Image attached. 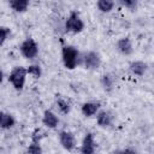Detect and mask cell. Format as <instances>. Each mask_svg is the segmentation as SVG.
Segmentation results:
<instances>
[{"mask_svg": "<svg viewBox=\"0 0 154 154\" xmlns=\"http://www.w3.org/2000/svg\"><path fill=\"white\" fill-rule=\"evenodd\" d=\"M61 57H63V63H64L65 67L69 70H73L79 61V53H78L77 48L73 46L63 47Z\"/></svg>", "mask_w": 154, "mask_h": 154, "instance_id": "1", "label": "cell"}, {"mask_svg": "<svg viewBox=\"0 0 154 154\" xmlns=\"http://www.w3.org/2000/svg\"><path fill=\"white\" fill-rule=\"evenodd\" d=\"M28 75V70L23 66H17L14 67L10 75H8V82L13 85L14 89L17 90H22L24 84H25V78Z\"/></svg>", "mask_w": 154, "mask_h": 154, "instance_id": "2", "label": "cell"}, {"mask_svg": "<svg viewBox=\"0 0 154 154\" xmlns=\"http://www.w3.org/2000/svg\"><path fill=\"white\" fill-rule=\"evenodd\" d=\"M84 29V23L81 19L78 12L72 11L65 20V30L72 34H78Z\"/></svg>", "mask_w": 154, "mask_h": 154, "instance_id": "3", "label": "cell"}, {"mask_svg": "<svg viewBox=\"0 0 154 154\" xmlns=\"http://www.w3.org/2000/svg\"><path fill=\"white\" fill-rule=\"evenodd\" d=\"M20 53L26 59H34V58H36V55L38 53L37 43L32 38H25L22 42V45H20Z\"/></svg>", "mask_w": 154, "mask_h": 154, "instance_id": "4", "label": "cell"}, {"mask_svg": "<svg viewBox=\"0 0 154 154\" xmlns=\"http://www.w3.org/2000/svg\"><path fill=\"white\" fill-rule=\"evenodd\" d=\"M82 61H83L84 67L88 69V70H96L101 65L100 54L95 51H89V52L84 53V55L82 58Z\"/></svg>", "mask_w": 154, "mask_h": 154, "instance_id": "5", "label": "cell"}, {"mask_svg": "<svg viewBox=\"0 0 154 154\" xmlns=\"http://www.w3.org/2000/svg\"><path fill=\"white\" fill-rule=\"evenodd\" d=\"M59 142L63 146V148H65L66 150H72L76 147L75 136L72 135V132L66 130H61L59 132Z\"/></svg>", "mask_w": 154, "mask_h": 154, "instance_id": "6", "label": "cell"}, {"mask_svg": "<svg viewBox=\"0 0 154 154\" xmlns=\"http://www.w3.org/2000/svg\"><path fill=\"white\" fill-rule=\"evenodd\" d=\"M95 147H96V144H95L94 135L91 132H88L83 138V142L81 146V153L82 154H94Z\"/></svg>", "mask_w": 154, "mask_h": 154, "instance_id": "7", "label": "cell"}, {"mask_svg": "<svg viewBox=\"0 0 154 154\" xmlns=\"http://www.w3.org/2000/svg\"><path fill=\"white\" fill-rule=\"evenodd\" d=\"M117 49L122 54H124V55H130L132 53V51H134L132 43H131L130 38L129 37H122V38H119L117 41Z\"/></svg>", "mask_w": 154, "mask_h": 154, "instance_id": "8", "label": "cell"}, {"mask_svg": "<svg viewBox=\"0 0 154 154\" xmlns=\"http://www.w3.org/2000/svg\"><path fill=\"white\" fill-rule=\"evenodd\" d=\"M42 123H43L46 126H48V128H51V129H54V128H57L58 124H59V118L57 117L55 113H53L52 111L47 109V111H45V113H43Z\"/></svg>", "mask_w": 154, "mask_h": 154, "instance_id": "9", "label": "cell"}, {"mask_svg": "<svg viewBox=\"0 0 154 154\" xmlns=\"http://www.w3.org/2000/svg\"><path fill=\"white\" fill-rule=\"evenodd\" d=\"M96 122L102 128L109 126L113 123V114L111 112H108V111H101L96 116Z\"/></svg>", "mask_w": 154, "mask_h": 154, "instance_id": "10", "label": "cell"}, {"mask_svg": "<svg viewBox=\"0 0 154 154\" xmlns=\"http://www.w3.org/2000/svg\"><path fill=\"white\" fill-rule=\"evenodd\" d=\"M99 108H100V102H91L90 101V102H84L82 105L81 111H82L83 116H85V117H93L94 114L97 113Z\"/></svg>", "mask_w": 154, "mask_h": 154, "instance_id": "11", "label": "cell"}, {"mask_svg": "<svg viewBox=\"0 0 154 154\" xmlns=\"http://www.w3.org/2000/svg\"><path fill=\"white\" fill-rule=\"evenodd\" d=\"M129 67H130V71H131L134 75L138 76V77H142V76L146 73V71H147V64L143 63V61H140V60L132 61Z\"/></svg>", "mask_w": 154, "mask_h": 154, "instance_id": "12", "label": "cell"}, {"mask_svg": "<svg viewBox=\"0 0 154 154\" xmlns=\"http://www.w3.org/2000/svg\"><path fill=\"white\" fill-rule=\"evenodd\" d=\"M13 125H14V118L10 113L1 112L0 113V126H1V129L6 130V129L12 128Z\"/></svg>", "mask_w": 154, "mask_h": 154, "instance_id": "13", "label": "cell"}, {"mask_svg": "<svg viewBox=\"0 0 154 154\" xmlns=\"http://www.w3.org/2000/svg\"><path fill=\"white\" fill-rule=\"evenodd\" d=\"M25 154H42V148L40 146V136L38 137H37V135L32 136V141L29 144Z\"/></svg>", "mask_w": 154, "mask_h": 154, "instance_id": "14", "label": "cell"}, {"mask_svg": "<svg viewBox=\"0 0 154 154\" xmlns=\"http://www.w3.org/2000/svg\"><path fill=\"white\" fill-rule=\"evenodd\" d=\"M10 6L16 12H24L29 6V1H26V0H11Z\"/></svg>", "mask_w": 154, "mask_h": 154, "instance_id": "15", "label": "cell"}, {"mask_svg": "<svg viewBox=\"0 0 154 154\" xmlns=\"http://www.w3.org/2000/svg\"><path fill=\"white\" fill-rule=\"evenodd\" d=\"M97 8L101 11V12H109L113 6H114V2L111 1V0H100L97 1Z\"/></svg>", "mask_w": 154, "mask_h": 154, "instance_id": "16", "label": "cell"}, {"mask_svg": "<svg viewBox=\"0 0 154 154\" xmlns=\"http://www.w3.org/2000/svg\"><path fill=\"white\" fill-rule=\"evenodd\" d=\"M57 105H58V108H59L64 114H67V113L70 112V109H71L70 103H69L66 100H64V99L57 100Z\"/></svg>", "mask_w": 154, "mask_h": 154, "instance_id": "17", "label": "cell"}, {"mask_svg": "<svg viewBox=\"0 0 154 154\" xmlns=\"http://www.w3.org/2000/svg\"><path fill=\"white\" fill-rule=\"evenodd\" d=\"M26 70H28V73L31 75L32 77H35V78L41 77V67L38 65H30V66H28Z\"/></svg>", "mask_w": 154, "mask_h": 154, "instance_id": "18", "label": "cell"}, {"mask_svg": "<svg viewBox=\"0 0 154 154\" xmlns=\"http://www.w3.org/2000/svg\"><path fill=\"white\" fill-rule=\"evenodd\" d=\"M101 83H102V85H103L105 89L111 90L112 87H113V78H112L109 75H105V76H102V78H101Z\"/></svg>", "mask_w": 154, "mask_h": 154, "instance_id": "19", "label": "cell"}, {"mask_svg": "<svg viewBox=\"0 0 154 154\" xmlns=\"http://www.w3.org/2000/svg\"><path fill=\"white\" fill-rule=\"evenodd\" d=\"M0 38H1V45H4L5 43V41L8 38V36H10V29L8 28H6V26H1V29H0Z\"/></svg>", "mask_w": 154, "mask_h": 154, "instance_id": "20", "label": "cell"}, {"mask_svg": "<svg viewBox=\"0 0 154 154\" xmlns=\"http://www.w3.org/2000/svg\"><path fill=\"white\" fill-rule=\"evenodd\" d=\"M120 4H122L123 6H125V7L130 8V10H135V8H136V6H137V2H136L135 0H123Z\"/></svg>", "mask_w": 154, "mask_h": 154, "instance_id": "21", "label": "cell"}, {"mask_svg": "<svg viewBox=\"0 0 154 154\" xmlns=\"http://www.w3.org/2000/svg\"><path fill=\"white\" fill-rule=\"evenodd\" d=\"M113 154H136V152L131 148H126V149H122V150H117Z\"/></svg>", "mask_w": 154, "mask_h": 154, "instance_id": "22", "label": "cell"}]
</instances>
